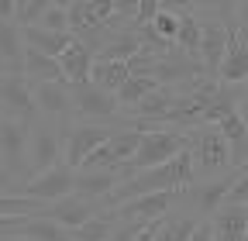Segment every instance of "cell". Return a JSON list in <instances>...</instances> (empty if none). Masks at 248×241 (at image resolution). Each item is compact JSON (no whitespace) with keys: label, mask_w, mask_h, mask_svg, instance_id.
I'll use <instances>...</instances> for the list:
<instances>
[{"label":"cell","mask_w":248,"mask_h":241,"mask_svg":"<svg viewBox=\"0 0 248 241\" xmlns=\"http://www.w3.org/2000/svg\"><path fill=\"white\" fill-rule=\"evenodd\" d=\"M197 179H200V172H197L193 152H190V148H183L179 155H172V159L162 162V166H152V169L131 172L121 186H114V193L104 200V207H121V203H128V200H135V196H141V193L186 190V186H193Z\"/></svg>","instance_id":"obj_1"},{"label":"cell","mask_w":248,"mask_h":241,"mask_svg":"<svg viewBox=\"0 0 248 241\" xmlns=\"http://www.w3.org/2000/svg\"><path fill=\"white\" fill-rule=\"evenodd\" d=\"M190 135V152L197 162L200 179H214L234 169V155H231V141L224 138V131L217 124H193L186 128Z\"/></svg>","instance_id":"obj_2"},{"label":"cell","mask_w":248,"mask_h":241,"mask_svg":"<svg viewBox=\"0 0 248 241\" xmlns=\"http://www.w3.org/2000/svg\"><path fill=\"white\" fill-rule=\"evenodd\" d=\"M28 141H31V124L21 117L0 114V159H4L7 169V190L28 183L31 179V162H28Z\"/></svg>","instance_id":"obj_3"},{"label":"cell","mask_w":248,"mask_h":241,"mask_svg":"<svg viewBox=\"0 0 248 241\" xmlns=\"http://www.w3.org/2000/svg\"><path fill=\"white\" fill-rule=\"evenodd\" d=\"M183 148H190V135H186V131H179V128H148L141 135L138 152L131 155L128 166H121V172H124V179H128L138 169H152V166L169 162L172 155L183 152Z\"/></svg>","instance_id":"obj_4"},{"label":"cell","mask_w":248,"mask_h":241,"mask_svg":"<svg viewBox=\"0 0 248 241\" xmlns=\"http://www.w3.org/2000/svg\"><path fill=\"white\" fill-rule=\"evenodd\" d=\"M73 120H100V124H121V128H131L128 117H124L117 93H107L97 83H73Z\"/></svg>","instance_id":"obj_5"},{"label":"cell","mask_w":248,"mask_h":241,"mask_svg":"<svg viewBox=\"0 0 248 241\" xmlns=\"http://www.w3.org/2000/svg\"><path fill=\"white\" fill-rule=\"evenodd\" d=\"M241 166H234L231 172L224 176H214V179H197L193 186H186L179 190V210H186V214H193V217H214L217 214V207H221L234 186V179H238Z\"/></svg>","instance_id":"obj_6"},{"label":"cell","mask_w":248,"mask_h":241,"mask_svg":"<svg viewBox=\"0 0 248 241\" xmlns=\"http://www.w3.org/2000/svg\"><path fill=\"white\" fill-rule=\"evenodd\" d=\"M66 131H69V124L59 128V120H45V117H38L31 124V141H28L31 176L52 169L55 162H66Z\"/></svg>","instance_id":"obj_7"},{"label":"cell","mask_w":248,"mask_h":241,"mask_svg":"<svg viewBox=\"0 0 248 241\" xmlns=\"http://www.w3.org/2000/svg\"><path fill=\"white\" fill-rule=\"evenodd\" d=\"M141 135H145L141 128H117L100 148H93L86 155V162L79 169H121V166H128L141 145Z\"/></svg>","instance_id":"obj_8"},{"label":"cell","mask_w":248,"mask_h":241,"mask_svg":"<svg viewBox=\"0 0 248 241\" xmlns=\"http://www.w3.org/2000/svg\"><path fill=\"white\" fill-rule=\"evenodd\" d=\"M73 190H76V169H73L69 162H55L52 169L35 172L28 183L14 186L11 193H24V196H35V200H42V203H52V200H59V196H69Z\"/></svg>","instance_id":"obj_9"},{"label":"cell","mask_w":248,"mask_h":241,"mask_svg":"<svg viewBox=\"0 0 248 241\" xmlns=\"http://www.w3.org/2000/svg\"><path fill=\"white\" fill-rule=\"evenodd\" d=\"M0 114L21 117L28 124L38 120V104H35V83L24 73H4L0 76Z\"/></svg>","instance_id":"obj_10"},{"label":"cell","mask_w":248,"mask_h":241,"mask_svg":"<svg viewBox=\"0 0 248 241\" xmlns=\"http://www.w3.org/2000/svg\"><path fill=\"white\" fill-rule=\"evenodd\" d=\"M121 124H100V120H73L66 131V162L79 169L93 148H100Z\"/></svg>","instance_id":"obj_11"},{"label":"cell","mask_w":248,"mask_h":241,"mask_svg":"<svg viewBox=\"0 0 248 241\" xmlns=\"http://www.w3.org/2000/svg\"><path fill=\"white\" fill-rule=\"evenodd\" d=\"M35 104L38 117L59 120V124H73V83L69 79H42L35 83Z\"/></svg>","instance_id":"obj_12"},{"label":"cell","mask_w":248,"mask_h":241,"mask_svg":"<svg viewBox=\"0 0 248 241\" xmlns=\"http://www.w3.org/2000/svg\"><path fill=\"white\" fill-rule=\"evenodd\" d=\"M179 207V190H159V193H141L121 207H110L117 221H159Z\"/></svg>","instance_id":"obj_13"},{"label":"cell","mask_w":248,"mask_h":241,"mask_svg":"<svg viewBox=\"0 0 248 241\" xmlns=\"http://www.w3.org/2000/svg\"><path fill=\"white\" fill-rule=\"evenodd\" d=\"M203 24V42H200V59H203V69L210 76L221 73V62H224V52H228V42H231V28L228 21H214V17H200Z\"/></svg>","instance_id":"obj_14"},{"label":"cell","mask_w":248,"mask_h":241,"mask_svg":"<svg viewBox=\"0 0 248 241\" xmlns=\"http://www.w3.org/2000/svg\"><path fill=\"white\" fill-rule=\"evenodd\" d=\"M97 210H104V207H100V203H93V200H86V196H79V193H69V196H59V200L45 203L42 214L52 217V221H59L62 227L76 231V227H83L93 214H97Z\"/></svg>","instance_id":"obj_15"},{"label":"cell","mask_w":248,"mask_h":241,"mask_svg":"<svg viewBox=\"0 0 248 241\" xmlns=\"http://www.w3.org/2000/svg\"><path fill=\"white\" fill-rule=\"evenodd\" d=\"M121 183H124V172L121 169H76V190L73 193H79V196H86V200L104 207V200Z\"/></svg>","instance_id":"obj_16"},{"label":"cell","mask_w":248,"mask_h":241,"mask_svg":"<svg viewBox=\"0 0 248 241\" xmlns=\"http://www.w3.org/2000/svg\"><path fill=\"white\" fill-rule=\"evenodd\" d=\"M214 241H245L248 231V203H221L217 214L210 217Z\"/></svg>","instance_id":"obj_17"},{"label":"cell","mask_w":248,"mask_h":241,"mask_svg":"<svg viewBox=\"0 0 248 241\" xmlns=\"http://www.w3.org/2000/svg\"><path fill=\"white\" fill-rule=\"evenodd\" d=\"M93 62H97V52H93L86 42H79V38L59 55V66H62V73H66L69 83H90Z\"/></svg>","instance_id":"obj_18"},{"label":"cell","mask_w":248,"mask_h":241,"mask_svg":"<svg viewBox=\"0 0 248 241\" xmlns=\"http://www.w3.org/2000/svg\"><path fill=\"white\" fill-rule=\"evenodd\" d=\"M141 52V35L135 28H110L97 48V59H135Z\"/></svg>","instance_id":"obj_19"},{"label":"cell","mask_w":248,"mask_h":241,"mask_svg":"<svg viewBox=\"0 0 248 241\" xmlns=\"http://www.w3.org/2000/svg\"><path fill=\"white\" fill-rule=\"evenodd\" d=\"M217 79L228 83V86H238V83L248 79V48H245V42L238 38L234 28H231V42H228V52H224V62H221Z\"/></svg>","instance_id":"obj_20"},{"label":"cell","mask_w":248,"mask_h":241,"mask_svg":"<svg viewBox=\"0 0 248 241\" xmlns=\"http://www.w3.org/2000/svg\"><path fill=\"white\" fill-rule=\"evenodd\" d=\"M73 42H76L73 31H48V28H42V24H28V28H24V45L38 48V52H45V55H55V59L66 52Z\"/></svg>","instance_id":"obj_21"},{"label":"cell","mask_w":248,"mask_h":241,"mask_svg":"<svg viewBox=\"0 0 248 241\" xmlns=\"http://www.w3.org/2000/svg\"><path fill=\"white\" fill-rule=\"evenodd\" d=\"M21 73H24L31 83H42V79H66V73H62V66H59V59H55V55H45V52L31 48V45H24Z\"/></svg>","instance_id":"obj_22"},{"label":"cell","mask_w":248,"mask_h":241,"mask_svg":"<svg viewBox=\"0 0 248 241\" xmlns=\"http://www.w3.org/2000/svg\"><path fill=\"white\" fill-rule=\"evenodd\" d=\"M131 76V62L128 59H97L93 62V83H97L100 90H107V93H117V90L128 83Z\"/></svg>","instance_id":"obj_23"},{"label":"cell","mask_w":248,"mask_h":241,"mask_svg":"<svg viewBox=\"0 0 248 241\" xmlns=\"http://www.w3.org/2000/svg\"><path fill=\"white\" fill-rule=\"evenodd\" d=\"M114 227H117V214H114L110 207H104V210H97V214H93L83 227L73 231V241H110Z\"/></svg>","instance_id":"obj_24"},{"label":"cell","mask_w":248,"mask_h":241,"mask_svg":"<svg viewBox=\"0 0 248 241\" xmlns=\"http://www.w3.org/2000/svg\"><path fill=\"white\" fill-rule=\"evenodd\" d=\"M21 234L31 238V241H73V231L69 227H62L59 221H52L45 214H31L24 221V231Z\"/></svg>","instance_id":"obj_25"},{"label":"cell","mask_w":248,"mask_h":241,"mask_svg":"<svg viewBox=\"0 0 248 241\" xmlns=\"http://www.w3.org/2000/svg\"><path fill=\"white\" fill-rule=\"evenodd\" d=\"M162 83L159 79H152V76H141V73H131L128 76V83H124L121 90H117V104H121V110H124V117H128V110L135 107V104H141L152 90H159Z\"/></svg>","instance_id":"obj_26"},{"label":"cell","mask_w":248,"mask_h":241,"mask_svg":"<svg viewBox=\"0 0 248 241\" xmlns=\"http://www.w3.org/2000/svg\"><path fill=\"white\" fill-rule=\"evenodd\" d=\"M197 224H200V217H193V214H186V210L176 207L172 214H166L155 241H190V234L197 231Z\"/></svg>","instance_id":"obj_27"},{"label":"cell","mask_w":248,"mask_h":241,"mask_svg":"<svg viewBox=\"0 0 248 241\" xmlns=\"http://www.w3.org/2000/svg\"><path fill=\"white\" fill-rule=\"evenodd\" d=\"M200 42H203V24H200V17H197L193 11L179 14V35H176V45H179L186 55L200 59ZM200 62H203V59H200Z\"/></svg>","instance_id":"obj_28"},{"label":"cell","mask_w":248,"mask_h":241,"mask_svg":"<svg viewBox=\"0 0 248 241\" xmlns=\"http://www.w3.org/2000/svg\"><path fill=\"white\" fill-rule=\"evenodd\" d=\"M162 221L166 217H159V221H117L110 241H155Z\"/></svg>","instance_id":"obj_29"},{"label":"cell","mask_w":248,"mask_h":241,"mask_svg":"<svg viewBox=\"0 0 248 241\" xmlns=\"http://www.w3.org/2000/svg\"><path fill=\"white\" fill-rule=\"evenodd\" d=\"M197 17H214V21H228V24H238V0H200Z\"/></svg>","instance_id":"obj_30"},{"label":"cell","mask_w":248,"mask_h":241,"mask_svg":"<svg viewBox=\"0 0 248 241\" xmlns=\"http://www.w3.org/2000/svg\"><path fill=\"white\" fill-rule=\"evenodd\" d=\"M48 7H52L48 0H17L14 21H17L21 28H28V24H38V21H42V14H45Z\"/></svg>","instance_id":"obj_31"},{"label":"cell","mask_w":248,"mask_h":241,"mask_svg":"<svg viewBox=\"0 0 248 241\" xmlns=\"http://www.w3.org/2000/svg\"><path fill=\"white\" fill-rule=\"evenodd\" d=\"M152 28H155L166 42H176V35H179V14H176V11H159V14H155V21H152Z\"/></svg>","instance_id":"obj_32"},{"label":"cell","mask_w":248,"mask_h":241,"mask_svg":"<svg viewBox=\"0 0 248 241\" xmlns=\"http://www.w3.org/2000/svg\"><path fill=\"white\" fill-rule=\"evenodd\" d=\"M38 24L48 28V31H73V28H69V11H66V7H48V11L42 14Z\"/></svg>","instance_id":"obj_33"},{"label":"cell","mask_w":248,"mask_h":241,"mask_svg":"<svg viewBox=\"0 0 248 241\" xmlns=\"http://www.w3.org/2000/svg\"><path fill=\"white\" fill-rule=\"evenodd\" d=\"M159 11H162V4H159V0H141V4H138V11H135V21H131V28L152 24Z\"/></svg>","instance_id":"obj_34"},{"label":"cell","mask_w":248,"mask_h":241,"mask_svg":"<svg viewBox=\"0 0 248 241\" xmlns=\"http://www.w3.org/2000/svg\"><path fill=\"white\" fill-rule=\"evenodd\" d=\"M224 203H248V166H241V172H238V179H234V186H231Z\"/></svg>","instance_id":"obj_35"},{"label":"cell","mask_w":248,"mask_h":241,"mask_svg":"<svg viewBox=\"0 0 248 241\" xmlns=\"http://www.w3.org/2000/svg\"><path fill=\"white\" fill-rule=\"evenodd\" d=\"M24 221H28V214H0V238L21 234L24 231Z\"/></svg>","instance_id":"obj_36"},{"label":"cell","mask_w":248,"mask_h":241,"mask_svg":"<svg viewBox=\"0 0 248 241\" xmlns=\"http://www.w3.org/2000/svg\"><path fill=\"white\" fill-rule=\"evenodd\" d=\"M162 11H176V14H186V11H197L200 0H159Z\"/></svg>","instance_id":"obj_37"},{"label":"cell","mask_w":248,"mask_h":241,"mask_svg":"<svg viewBox=\"0 0 248 241\" xmlns=\"http://www.w3.org/2000/svg\"><path fill=\"white\" fill-rule=\"evenodd\" d=\"M190 241H214V224H210V217H203V221L197 224V231L190 234Z\"/></svg>","instance_id":"obj_38"},{"label":"cell","mask_w":248,"mask_h":241,"mask_svg":"<svg viewBox=\"0 0 248 241\" xmlns=\"http://www.w3.org/2000/svg\"><path fill=\"white\" fill-rule=\"evenodd\" d=\"M238 114L245 117V124H248V79L238 83Z\"/></svg>","instance_id":"obj_39"},{"label":"cell","mask_w":248,"mask_h":241,"mask_svg":"<svg viewBox=\"0 0 248 241\" xmlns=\"http://www.w3.org/2000/svg\"><path fill=\"white\" fill-rule=\"evenodd\" d=\"M138 4H141V0H117V14H121V17H128V21H135Z\"/></svg>","instance_id":"obj_40"},{"label":"cell","mask_w":248,"mask_h":241,"mask_svg":"<svg viewBox=\"0 0 248 241\" xmlns=\"http://www.w3.org/2000/svg\"><path fill=\"white\" fill-rule=\"evenodd\" d=\"M14 11H17V0H0V14L4 17H14Z\"/></svg>","instance_id":"obj_41"},{"label":"cell","mask_w":248,"mask_h":241,"mask_svg":"<svg viewBox=\"0 0 248 241\" xmlns=\"http://www.w3.org/2000/svg\"><path fill=\"white\" fill-rule=\"evenodd\" d=\"M234 31H238V38H241L245 48H248V21H238V24H234Z\"/></svg>","instance_id":"obj_42"},{"label":"cell","mask_w":248,"mask_h":241,"mask_svg":"<svg viewBox=\"0 0 248 241\" xmlns=\"http://www.w3.org/2000/svg\"><path fill=\"white\" fill-rule=\"evenodd\" d=\"M7 190V169H4V159H0V193Z\"/></svg>","instance_id":"obj_43"},{"label":"cell","mask_w":248,"mask_h":241,"mask_svg":"<svg viewBox=\"0 0 248 241\" xmlns=\"http://www.w3.org/2000/svg\"><path fill=\"white\" fill-rule=\"evenodd\" d=\"M238 21H248V0H241V4H238Z\"/></svg>","instance_id":"obj_44"},{"label":"cell","mask_w":248,"mask_h":241,"mask_svg":"<svg viewBox=\"0 0 248 241\" xmlns=\"http://www.w3.org/2000/svg\"><path fill=\"white\" fill-rule=\"evenodd\" d=\"M48 4H52V7H66V11H69V7L76 4V0H48Z\"/></svg>","instance_id":"obj_45"},{"label":"cell","mask_w":248,"mask_h":241,"mask_svg":"<svg viewBox=\"0 0 248 241\" xmlns=\"http://www.w3.org/2000/svg\"><path fill=\"white\" fill-rule=\"evenodd\" d=\"M4 73H14V69H11V62H7V59L0 55V76H4Z\"/></svg>","instance_id":"obj_46"},{"label":"cell","mask_w":248,"mask_h":241,"mask_svg":"<svg viewBox=\"0 0 248 241\" xmlns=\"http://www.w3.org/2000/svg\"><path fill=\"white\" fill-rule=\"evenodd\" d=\"M0 241H31V238H24V234H11V238H0Z\"/></svg>","instance_id":"obj_47"},{"label":"cell","mask_w":248,"mask_h":241,"mask_svg":"<svg viewBox=\"0 0 248 241\" xmlns=\"http://www.w3.org/2000/svg\"><path fill=\"white\" fill-rule=\"evenodd\" d=\"M245 241H248V231H245Z\"/></svg>","instance_id":"obj_48"}]
</instances>
